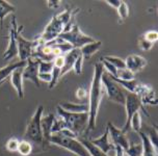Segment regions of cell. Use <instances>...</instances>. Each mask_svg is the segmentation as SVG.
Returning <instances> with one entry per match:
<instances>
[{"label": "cell", "instance_id": "20", "mask_svg": "<svg viewBox=\"0 0 158 156\" xmlns=\"http://www.w3.org/2000/svg\"><path fill=\"white\" fill-rule=\"evenodd\" d=\"M59 106L66 112H75V113H80V112H89V104L87 103H71V102H61L58 104Z\"/></svg>", "mask_w": 158, "mask_h": 156}, {"label": "cell", "instance_id": "18", "mask_svg": "<svg viewBox=\"0 0 158 156\" xmlns=\"http://www.w3.org/2000/svg\"><path fill=\"white\" fill-rule=\"evenodd\" d=\"M140 138H142V146H143V155L142 156H157V149L154 148V146L151 144L148 135L145 132H138Z\"/></svg>", "mask_w": 158, "mask_h": 156}, {"label": "cell", "instance_id": "4", "mask_svg": "<svg viewBox=\"0 0 158 156\" xmlns=\"http://www.w3.org/2000/svg\"><path fill=\"white\" fill-rule=\"evenodd\" d=\"M50 144H54L56 146L68 150L74 153L77 156H89V152L84 148V146L79 141L77 138L68 137L60 133H52L49 141Z\"/></svg>", "mask_w": 158, "mask_h": 156}, {"label": "cell", "instance_id": "2", "mask_svg": "<svg viewBox=\"0 0 158 156\" xmlns=\"http://www.w3.org/2000/svg\"><path fill=\"white\" fill-rule=\"evenodd\" d=\"M57 113L59 118L63 120L64 129H69L75 133L77 137L80 135L81 132L87 128V122H89V112H69L61 108L60 106H56Z\"/></svg>", "mask_w": 158, "mask_h": 156}, {"label": "cell", "instance_id": "31", "mask_svg": "<svg viewBox=\"0 0 158 156\" xmlns=\"http://www.w3.org/2000/svg\"><path fill=\"white\" fill-rule=\"evenodd\" d=\"M60 70L59 68H56V67H53L52 69V72H51V75H52V79H51V82L49 83V89L51 90L53 89L56 84H57V82L59 80V78H60Z\"/></svg>", "mask_w": 158, "mask_h": 156}, {"label": "cell", "instance_id": "24", "mask_svg": "<svg viewBox=\"0 0 158 156\" xmlns=\"http://www.w3.org/2000/svg\"><path fill=\"white\" fill-rule=\"evenodd\" d=\"M17 152H19L20 155L22 156H28L32 153V145L30 141H28L26 140L24 141H20L19 143V147Z\"/></svg>", "mask_w": 158, "mask_h": 156}, {"label": "cell", "instance_id": "35", "mask_svg": "<svg viewBox=\"0 0 158 156\" xmlns=\"http://www.w3.org/2000/svg\"><path fill=\"white\" fill-rule=\"evenodd\" d=\"M143 38L147 40V41L151 42V43H153V44L156 43L157 40H158V33H157V31H155V30H150V31L146 32L145 35H143Z\"/></svg>", "mask_w": 158, "mask_h": 156}, {"label": "cell", "instance_id": "39", "mask_svg": "<svg viewBox=\"0 0 158 156\" xmlns=\"http://www.w3.org/2000/svg\"><path fill=\"white\" fill-rule=\"evenodd\" d=\"M60 5V1H48L47 2V6L52 10H55Z\"/></svg>", "mask_w": 158, "mask_h": 156}, {"label": "cell", "instance_id": "1", "mask_svg": "<svg viewBox=\"0 0 158 156\" xmlns=\"http://www.w3.org/2000/svg\"><path fill=\"white\" fill-rule=\"evenodd\" d=\"M104 67L100 61L95 64V71L94 76H93L91 91L89 93V122H87V128L86 131L93 130L96 128L97 124V117H98V110L101 103V99L103 96L102 90V82H101V76L104 72Z\"/></svg>", "mask_w": 158, "mask_h": 156}, {"label": "cell", "instance_id": "38", "mask_svg": "<svg viewBox=\"0 0 158 156\" xmlns=\"http://www.w3.org/2000/svg\"><path fill=\"white\" fill-rule=\"evenodd\" d=\"M53 67L59 68V69L64 67V55L57 56V57L53 59Z\"/></svg>", "mask_w": 158, "mask_h": 156}, {"label": "cell", "instance_id": "21", "mask_svg": "<svg viewBox=\"0 0 158 156\" xmlns=\"http://www.w3.org/2000/svg\"><path fill=\"white\" fill-rule=\"evenodd\" d=\"M102 45L101 41H95L94 43H89L84 45L80 48V52L82 54L83 59H89L92 57V55H94L96 52L99 50V48Z\"/></svg>", "mask_w": 158, "mask_h": 156}, {"label": "cell", "instance_id": "26", "mask_svg": "<svg viewBox=\"0 0 158 156\" xmlns=\"http://www.w3.org/2000/svg\"><path fill=\"white\" fill-rule=\"evenodd\" d=\"M114 78H118L120 80H124V81H130L135 79V74H133V73L130 72L126 68L125 69H118L117 76Z\"/></svg>", "mask_w": 158, "mask_h": 156}, {"label": "cell", "instance_id": "36", "mask_svg": "<svg viewBox=\"0 0 158 156\" xmlns=\"http://www.w3.org/2000/svg\"><path fill=\"white\" fill-rule=\"evenodd\" d=\"M76 98L80 101H84L89 98V93L87 91L84 89V87H78L77 91H76Z\"/></svg>", "mask_w": 158, "mask_h": 156}, {"label": "cell", "instance_id": "5", "mask_svg": "<svg viewBox=\"0 0 158 156\" xmlns=\"http://www.w3.org/2000/svg\"><path fill=\"white\" fill-rule=\"evenodd\" d=\"M124 105H125V108H126V122H125V125H124L122 131L124 133H126L127 131L130 130V121L134 113L139 112V109H142L143 112H145V115H147L148 117H149V113L145 109V107H143L139 96L135 95V94H132L129 92L125 93V104H124Z\"/></svg>", "mask_w": 158, "mask_h": 156}, {"label": "cell", "instance_id": "10", "mask_svg": "<svg viewBox=\"0 0 158 156\" xmlns=\"http://www.w3.org/2000/svg\"><path fill=\"white\" fill-rule=\"evenodd\" d=\"M39 41L35 40V41H28L25 38L22 36L20 33L17 38V45H18V55L20 57V61H26L28 58L32 56V52L35 48L38 46Z\"/></svg>", "mask_w": 158, "mask_h": 156}, {"label": "cell", "instance_id": "9", "mask_svg": "<svg viewBox=\"0 0 158 156\" xmlns=\"http://www.w3.org/2000/svg\"><path fill=\"white\" fill-rule=\"evenodd\" d=\"M64 24L61 23V21L59 20L58 16H53L51 21L49 22V24L47 25L46 28L44 29L43 33L39 36V40L42 41L43 43H49V42L54 41L55 39H57L60 33L64 32Z\"/></svg>", "mask_w": 158, "mask_h": 156}, {"label": "cell", "instance_id": "13", "mask_svg": "<svg viewBox=\"0 0 158 156\" xmlns=\"http://www.w3.org/2000/svg\"><path fill=\"white\" fill-rule=\"evenodd\" d=\"M147 64H148L147 59L137 54H131V55L127 56V58L125 61L126 69H128L130 72L133 73V74L142 71L143 68L147 66Z\"/></svg>", "mask_w": 158, "mask_h": 156}, {"label": "cell", "instance_id": "41", "mask_svg": "<svg viewBox=\"0 0 158 156\" xmlns=\"http://www.w3.org/2000/svg\"><path fill=\"white\" fill-rule=\"evenodd\" d=\"M114 150H115V156H126L125 151L121 147H114Z\"/></svg>", "mask_w": 158, "mask_h": 156}, {"label": "cell", "instance_id": "8", "mask_svg": "<svg viewBox=\"0 0 158 156\" xmlns=\"http://www.w3.org/2000/svg\"><path fill=\"white\" fill-rule=\"evenodd\" d=\"M24 25H17V20L14 17L10 21V39H8V46L3 53L2 57L4 61H10L13 57L18 55V45H17V38L20 33L23 31Z\"/></svg>", "mask_w": 158, "mask_h": 156}, {"label": "cell", "instance_id": "25", "mask_svg": "<svg viewBox=\"0 0 158 156\" xmlns=\"http://www.w3.org/2000/svg\"><path fill=\"white\" fill-rule=\"evenodd\" d=\"M104 61H108L109 64H111L112 66L115 67L117 69H125L126 65H125V61L120 57H117V56H111V55H107L102 57Z\"/></svg>", "mask_w": 158, "mask_h": 156}, {"label": "cell", "instance_id": "17", "mask_svg": "<svg viewBox=\"0 0 158 156\" xmlns=\"http://www.w3.org/2000/svg\"><path fill=\"white\" fill-rule=\"evenodd\" d=\"M24 68H19L16 69L10 74V81H12V86L15 87L18 94V97L20 99L24 98V90H23V76H22V72H23Z\"/></svg>", "mask_w": 158, "mask_h": 156}, {"label": "cell", "instance_id": "12", "mask_svg": "<svg viewBox=\"0 0 158 156\" xmlns=\"http://www.w3.org/2000/svg\"><path fill=\"white\" fill-rule=\"evenodd\" d=\"M107 128H108L109 135L112 140V145L114 147H121L124 151H126L129 147V141L127 140L126 133H124L122 129L115 127L111 122H108Z\"/></svg>", "mask_w": 158, "mask_h": 156}, {"label": "cell", "instance_id": "27", "mask_svg": "<svg viewBox=\"0 0 158 156\" xmlns=\"http://www.w3.org/2000/svg\"><path fill=\"white\" fill-rule=\"evenodd\" d=\"M126 156H142L143 146L142 144H129L128 149L125 151Z\"/></svg>", "mask_w": 158, "mask_h": 156}, {"label": "cell", "instance_id": "40", "mask_svg": "<svg viewBox=\"0 0 158 156\" xmlns=\"http://www.w3.org/2000/svg\"><path fill=\"white\" fill-rule=\"evenodd\" d=\"M106 3H107V4H109V5H110V6H112V7L118 8V6H120L121 1H120V0H107Z\"/></svg>", "mask_w": 158, "mask_h": 156}, {"label": "cell", "instance_id": "34", "mask_svg": "<svg viewBox=\"0 0 158 156\" xmlns=\"http://www.w3.org/2000/svg\"><path fill=\"white\" fill-rule=\"evenodd\" d=\"M83 61H84V59L82 57V54H81V52H80V54H79V56L77 57V59H76V61H75V64H74V67H73V69H74L75 73L77 75H80L81 72H82Z\"/></svg>", "mask_w": 158, "mask_h": 156}, {"label": "cell", "instance_id": "3", "mask_svg": "<svg viewBox=\"0 0 158 156\" xmlns=\"http://www.w3.org/2000/svg\"><path fill=\"white\" fill-rule=\"evenodd\" d=\"M44 112V106L40 105L36 108L35 112L28 122L26 130L24 132V138L30 143H35L36 145H41L44 147V140H43V132H42L41 127V119Z\"/></svg>", "mask_w": 158, "mask_h": 156}, {"label": "cell", "instance_id": "7", "mask_svg": "<svg viewBox=\"0 0 158 156\" xmlns=\"http://www.w3.org/2000/svg\"><path fill=\"white\" fill-rule=\"evenodd\" d=\"M58 38L63 40L64 42L69 43L73 48H78V49H80L84 45L95 42V40L92 36L84 35L82 31L80 30V28L78 27V25L76 24L72 27V29L70 31L60 33Z\"/></svg>", "mask_w": 158, "mask_h": 156}, {"label": "cell", "instance_id": "19", "mask_svg": "<svg viewBox=\"0 0 158 156\" xmlns=\"http://www.w3.org/2000/svg\"><path fill=\"white\" fill-rule=\"evenodd\" d=\"M25 66H26V61H19L12 62V64L7 65L6 67L0 69V83H1V82H3L5 79L8 77V76H10V74H12V73L16 69H19V68H24Z\"/></svg>", "mask_w": 158, "mask_h": 156}, {"label": "cell", "instance_id": "22", "mask_svg": "<svg viewBox=\"0 0 158 156\" xmlns=\"http://www.w3.org/2000/svg\"><path fill=\"white\" fill-rule=\"evenodd\" d=\"M78 141L84 146V148H85L86 151L89 152V156H109V155L105 154V153H103L100 149L97 148L95 145H93L92 141L89 140H87V138L79 137Z\"/></svg>", "mask_w": 158, "mask_h": 156}, {"label": "cell", "instance_id": "32", "mask_svg": "<svg viewBox=\"0 0 158 156\" xmlns=\"http://www.w3.org/2000/svg\"><path fill=\"white\" fill-rule=\"evenodd\" d=\"M19 143H20V141L17 137H10V140L6 141V144H5V148L10 152H17L18 147H19Z\"/></svg>", "mask_w": 158, "mask_h": 156}, {"label": "cell", "instance_id": "14", "mask_svg": "<svg viewBox=\"0 0 158 156\" xmlns=\"http://www.w3.org/2000/svg\"><path fill=\"white\" fill-rule=\"evenodd\" d=\"M79 54H80V49L73 48L71 51H69V52L64 55V67L60 70V77L64 76V74H67L68 72H70L73 69L74 64Z\"/></svg>", "mask_w": 158, "mask_h": 156}, {"label": "cell", "instance_id": "29", "mask_svg": "<svg viewBox=\"0 0 158 156\" xmlns=\"http://www.w3.org/2000/svg\"><path fill=\"white\" fill-rule=\"evenodd\" d=\"M117 10H118V17H120V23L125 21L129 17V6L125 1H121L120 6H118Z\"/></svg>", "mask_w": 158, "mask_h": 156}, {"label": "cell", "instance_id": "15", "mask_svg": "<svg viewBox=\"0 0 158 156\" xmlns=\"http://www.w3.org/2000/svg\"><path fill=\"white\" fill-rule=\"evenodd\" d=\"M55 116L53 113L46 116L45 118L42 117L41 119V127H42V132H43V140H44V147H46V145L50 144V137L52 134V126L53 122H54Z\"/></svg>", "mask_w": 158, "mask_h": 156}, {"label": "cell", "instance_id": "23", "mask_svg": "<svg viewBox=\"0 0 158 156\" xmlns=\"http://www.w3.org/2000/svg\"><path fill=\"white\" fill-rule=\"evenodd\" d=\"M16 12V6L10 4L7 1L0 0V28H3V20L8 14H13Z\"/></svg>", "mask_w": 158, "mask_h": 156}, {"label": "cell", "instance_id": "28", "mask_svg": "<svg viewBox=\"0 0 158 156\" xmlns=\"http://www.w3.org/2000/svg\"><path fill=\"white\" fill-rule=\"evenodd\" d=\"M130 128L133 129L135 132H139L142 130V117H140V112H138L134 113L130 121Z\"/></svg>", "mask_w": 158, "mask_h": 156}, {"label": "cell", "instance_id": "6", "mask_svg": "<svg viewBox=\"0 0 158 156\" xmlns=\"http://www.w3.org/2000/svg\"><path fill=\"white\" fill-rule=\"evenodd\" d=\"M101 82H102V86H104V90L106 91L109 100L121 105L125 104V92L106 71H104L101 76Z\"/></svg>", "mask_w": 158, "mask_h": 156}, {"label": "cell", "instance_id": "37", "mask_svg": "<svg viewBox=\"0 0 158 156\" xmlns=\"http://www.w3.org/2000/svg\"><path fill=\"white\" fill-rule=\"evenodd\" d=\"M52 75L51 73H39V80L45 81V82H51Z\"/></svg>", "mask_w": 158, "mask_h": 156}, {"label": "cell", "instance_id": "11", "mask_svg": "<svg viewBox=\"0 0 158 156\" xmlns=\"http://www.w3.org/2000/svg\"><path fill=\"white\" fill-rule=\"evenodd\" d=\"M23 79H27L35 83L36 87H40L39 80V59L30 57L26 61V66L22 72Z\"/></svg>", "mask_w": 158, "mask_h": 156}, {"label": "cell", "instance_id": "30", "mask_svg": "<svg viewBox=\"0 0 158 156\" xmlns=\"http://www.w3.org/2000/svg\"><path fill=\"white\" fill-rule=\"evenodd\" d=\"M53 69V61H39V73H51Z\"/></svg>", "mask_w": 158, "mask_h": 156}, {"label": "cell", "instance_id": "16", "mask_svg": "<svg viewBox=\"0 0 158 156\" xmlns=\"http://www.w3.org/2000/svg\"><path fill=\"white\" fill-rule=\"evenodd\" d=\"M109 132H108V128L106 127L105 132L102 134V137L96 138V140H91L92 144L95 145L97 148H99L103 153L108 155V153L111 151V150H114V146L111 143H109Z\"/></svg>", "mask_w": 158, "mask_h": 156}, {"label": "cell", "instance_id": "33", "mask_svg": "<svg viewBox=\"0 0 158 156\" xmlns=\"http://www.w3.org/2000/svg\"><path fill=\"white\" fill-rule=\"evenodd\" d=\"M153 46H154V44L149 41H147V40L143 38V36H139V39H138V47H139L140 50L149 51Z\"/></svg>", "mask_w": 158, "mask_h": 156}]
</instances>
